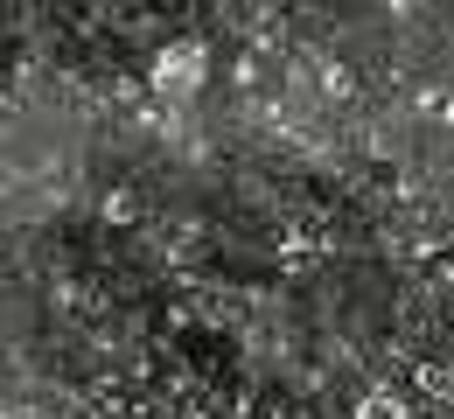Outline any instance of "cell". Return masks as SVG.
<instances>
[{
    "label": "cell",
    "mask_w": 454,
    "mask_h": 419,
    "mask_svg": "<svg viewBox=\"0 0 454 419\" xmlns=\"http://www.w3.org/2000/svg\"><path fill=\"white\" fill-rule=\"evenodd\" d=\"M203 77H210V50H203L196 35L161 43V50H154V63H147L154 98H189V91H203Z\"/></svg>",
    "instance_id": "obj_1"
},
{
    "label": "cell",
    "mask_w": 454,
    "mask_h": 419,
    "mask_svg": "<svg viewBox=\"0 0 454 419\" xmlns=\"http://www.w3.org/2000/svg\"><path fill=\"white\" fill-rule=\"evenodd\" d=\"M349 419H412V399L392 392V384H371V392L356 399V413H349Z\"/></svg>",
    "instance_id": "obj_2"
},
{
    "label": "cell",
    "mask_w": 454,
    "mask_h": 419,
    "mask_svg": "<svg viewBox=\"0 0 454 419\" xmlns=\"http://www.w3.org/2000/svg\"><path fill=\"white\" fill-rule=\"evenodd\" d=\"M98 210H106V217H113V224H126V217H133V189H113V196H106V203H98Z\"/></svg>",
    "instance_id": "obj_3"
},
{
    "label": "cell",
    "mask_w": 454,
    "mask_h": 419,
    "mask_svg": "<svg viewBox=\"0 0 454 419\" xmlns=\"http://www.w3.org/2000/svg\"><path fill=\"white\" fill-rule=\"evenodd\" d=\"M419 384H427L434 399H454V377H448V370H419Z\"/></svg>",
    "instance_id": "obj_4"
}]
</instances>
